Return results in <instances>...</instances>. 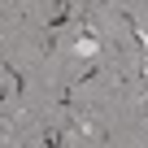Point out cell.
<instances>
[{
	"mask_svg": "<svg viewBox=\"0 0 148 148\" xmlns=\"http://www.w3.org/2000/svg\"><path fill=\"white\" fill-rule=\"evenodd\" d=\"M44 148H65V135L57 126H44Z\"/></svg>",
	"mask_w": 148,
	"mask_h": 148,
	"instance_id": "cell-1",
	"label": "cell"
}]
</instances>
